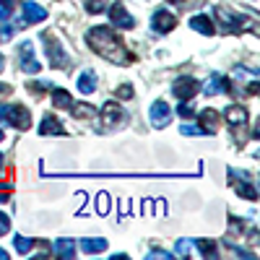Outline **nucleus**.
Returning <instances> with one entry per match:
<instances>
[{"instance_id":"21","label":"nucleus","mask_w":260,"mask_h":260,"mask_svg":"<svg viewBox=\"0 0 260 260\" xmlns=\"http://www.w3.org/2000/svg\"><path fill=\"white\" fill-rule=\"evenodd\" d=\"M55 252H57V257H76V242L62 237V240L55 242Z\"/></svg>"},{"instance_id":"15","label":"nucleus","mask_w":260,"mask_h":260,"mask_svg":"<svg viewBox=\"0 0 260 260\" xmlns=\"http://www.w3.org/2000/svg\"><path fill=\"white\" fill-rule=\"evenodd\" d=\"M81 250L86 255H99L107 250V240H102V237H86V240H81Z\"/></svg>"},{"instance_id":"10","label":"nucleus","mask_w":260,"mask_h":260,"mask_svg":"<svg viewBox=\"0 0 260 260\" xmlns=\"http://www.w3.org/2000/svg\"><path fill=\"white\" fill-rule=\"evenodd\" d=\"M151 26H154V31H159V34H167V31H172L177 26V18L172 16L167 8H159L154 13V18H151Z\"/></svg>"},{"instance_id":"35","label":"nucleus","mask_w":260,"mask_h":260,"mask_svg":"<svg viewBox=\"0 0 260 260\" xmlns=\"http://www.w3.org/2000/svg\"><path fill=\"white\" fill-rule=\"evenodd\" d=\"M0 94L8 96V94H11V86H8V83H0Z\"/></svg>"},{"instance_id":"13","label":"nucleus","mask_w":260,"mask_h":260,"mask_svg":"<svg viewBox=\"0 0 260 260\" xmlns=\"http://www.w3.org/2000/svg\"><path fill=\"white\" fill-rule=\"evenodd\" d=\"M39 133L42 136H62L65 130H62V125H60V120L55 115H45V120H42V125H39Z\"/></svg>"},{"instance_id":"28","label":"nucleus","mask_w":260,"mask_h":260,"mask_svg":"<svg viewBox=\"0 0 260 260\" xmlns=\"http://www.w3.org/2000/svg\"><path fill=\"white\" fill-rule=\"evenodd\" d=\"M117 96L120 99H133V86H127V83L117 86Z\"/></svg>"},{"instance_id":"27","label":"nucleus","mask_w":260,"mask_h":260,"mask_svg":"<svg viewBox=\"0 0 260 260\" xmlns=\"http://www.w3.org/2000/svg\"><path fill=\"white\" fill-rule=\"evenodd\" d=\"M180 133H182V136H203V130H201V125H187V122H185V125L180 127Z\"/></svg>"},{"instance_id":"2","label":"nucleus","mask_w":260,"mask_h":260,"mask_svg":"<svg viewBox=\"0 0 260 260\" xmlns=\"http://www.w3.org/2000/svg\"><path fill=\"white\" fill-rule=\"evenodd\" d=\"M0 120L11 127H16V130H29V125H31L29 110L21 104H3L0 107Z\"/></svg>"},{"instance_id":"3","label":"nucleus","mask_w":260,"mask_h":260,"mask_svg":"<svg viewBox=\"0 0 260 260\" xmlns=\"http://www.w3.org/2000/svg\"><path fill=\"white\" fill-rule=\"evenodd\" d=\"M42 42H45V52H47V62L52 65V68H68L71 65V60H68V55L62 52V47H60V42L55 39V34L52 31H42Z\"/></svg>"},{"instance_id":"11","label":"nucleus","mask_w":260,"mask_h":260,"mask_svg":"<svg viewBox=\"0 0 260 260\" xmlns=\"http://www.w3.org/2000/svg\"><path fill=\"white\" fill-rule=\"evenodd\" d=\"M47 18V8L39 3H24V24H39V21Z\"/></svg>"},{"instance_id":"40","label":"nucleus","mask_w":260,"mask_h":260,"mask_svg":"<svg viewBox=\"0 0 260 260\" xmlns=\"http://www.w3.org/2000/svg\"><path fill=\"white\" fill-rule=\"evenodd\" d=\"M3 136H6V133H3V130H0V141H3Z\"/></svg>"},{"instance_id":"24","label":"nucleus","mask_w":260,"mask_h":260,"mask_svg":"<svg viewBox=\"0 0 260 260\" xmlns=\"http://www.w3.org/2000/svg\"><path fill=\"white\" fill-rule=\"evenodd\" d=\"M13 245H16V250H18L21 255H26V252L37 245V240H31V237H16V242H13Z\"/></svg>"},{"instance_id":"4","label":"nucleus","mask_w":260,"mask_h":260,"mask_svg":"<svg viewBox=\"0 0 260 260\" xmlns=\"http://www.w3.org/2000/svg\"><path fill=\"white\" fill-rule=\"evenodd\" d=\"M198 91H201V83L192 76H182V78H177L175 83H172V94H175L180 102H190Z\"/></svg>"},{"instance_id":"33","label":"nucleus","mask_w":260,"mask_h":260,"mask_svg":"<svg viewBox=\"0 0 260 260\" xmlns=\"http://www.w3.org/2000/svg\"><path fill=\"white\" fill-rule=\"evenodd\" d=\"M146 257H148V260H159V257H172V255H169V252H161V250H154V252H148Z\"/></svg>"},{"instance_id":"9","label":"nucleus","mask_w":260,"mask_h":260,"mask_svg":"<svg viewBox=\"0 0 260 260\" xmlns=\"http://www.w3.org/2000/svg\"><path fill=\"white\" fill-rule=\"evenodd\" d=\"M125 120V110L120 104H115V102H107L104 107H102V127H115V125H120Z\"/></svg>"},{"instance_id":"31","label":"nucleus","mask_w":260,"mask_h":260,"mask_svg":"<svg viewBox=\"0 0 260 260\" xmlns=\"http://www.w3.org/2000/svg\"><path fill=\"white\" fill-rule=\"evenodd\" d=\"M16 29H18V26H13V24H6V21H3V29H0V39H11Z\"/></svg>"},{"instance_id":"37","label":"nucleus","mask_w":260,"mask_h":260,"mask_svg":"<svg viewBox=\"0 0 260 260\" xmlns=\"http://www.w3.org/2000/svg\"><path fill=\"white\" fill-rule=\"evenodd\" d=\"M16 0H0V6H6V8H13Z\"/></svg>"},{"instance_id":"14","label":"nucleus","mask_w":260,"mask_h":260,"mask_svg":"<svg viewBox=\"0 0 260 260\" xmlns=\"http://www.w3.org/2000/svg\"><path fill=\"white\" fill-rule=\"evenodd\" d=\"M247 120H250V115L245 107H229L226 110V122L232 127H242V125H247Z\"/></svg>"},{"instance_id":"42","label":"nucleus","mask_w":260,"mask_h":260,"mask_svg":"<svg viewBox=\"0 0 260 260\" xmlns=\"http://www.w3.org/2000/svg\"><path fill=\"white\" fill-rule=\"evenodd\" d=\"M175 3H182V0H175Z\"/></svg>"},{"instance_id":"6","label":"nucleus","mask_w":260,"mask_h":260,"mask_svg":"<svg viewBox=\"0 0 260 260\" xmlns=\"http://www.w3.org/2000/svg\"><path fill=\"white\" fill-rule=\"evenodd\" d=\"M148 120H151V125H154L156 130L167 127L172 122V107L167 102H161V99L154 102V104H151V110H148Z\"/></svg>"},{"instance_id":"30","label":"nucleus","mask_w":260,"mask_h":260,"mask_svg":"<svg viewBox=\"0 0 260 260\" xmlns=\"http://www.w3.org/2000/svg\"><path fill=\"white\" fill-rule=\"evenodd\" d=\"M177 112H180V117H185V120H187V117H192V115H195V110H192V107H190V104H187V102H182V104H180V107H177Z\"/></svg>"},{"instance_id":"25","label":"nucleus","mask_w":260,"mask_h":260,"mask_svg":"<svg viewBox=\"0 0 260 260\" xmlns=\"http://www.w3.org/2000/svg\"><path fill=\"white\" fill-rule=\"evenodd\" d=\"M107 6H110V0H86V11L89 13H104L107 11Z\"/></svg>"},{"instance_id":"16","label":"nucleus","mask_w":260,"mask_h":260,"mask_svg":"<svg viewBox=\"0 0 260 260\" xmlns=\"http://www.w3.org/2000/svg\"><path fill=\"white\" fill-rule=\"evenodd\" d=\"M190 29L201 31V34H206V37H213V31H216L213 21H211L208 16H192V18H190Z\"/></svg>"},{"instance_id":"8","label":"nucleus","mask_w":260,"mask_h":260,"mask_svg":"<svg viewBox=\"0 0 260 260\" xmlns=\"http://www.w3.org/2000/svg\"><path fill=\"white\" fill-rule=\"evenodd\" d=\"M110 24L117 26V29H133L136 26V18L125 11L122 3H112L110 6Z\"/></svg>"},{"instance_id":"5","label":"nucleus","mask_w":260,"mask_h":260,"mask_svg":"<svg viewBox=\"0 0 260 260\" xmlns=\"http://www.w3.org/2000/svg\"><path fill=\"white\" fill-rule=\"evenodd\" d=\"M18 68L24 73H39L42 65L34 60V45L31 42H21L18 45Z\"/></svg>"},{"instance_id":"26","label":"nucleus","mask_w":260,"mask_h":260,"mask_svg":"<svg viewBox=\"0 0 260 260\" xmlns=\"http://www.w3.org/2000/svg\"><path fill=\"white\" fill-rule=\"evenodd\" d=\"M190 247H192V242H190V240H180V242H177V247H175V255H177V257H190V255H187V252H190Z\"/></svg>"},{"instance_id":"34","label":"nucleus","mask_w":260,"mask_h":260,"mask_svg":"<svg viewBox=\"0 0 260 260\" xmlns=\"http://www.w3.org/2000/svg\"><path fill=\"white\" fill-rule=\"evenodd\" d=\"M99 213H107V195H99Z\"/></svg>"},{"instance_id":"17","label":"nucleus","mask_w":260,"mask_h":260,"mask_svg":"<svg viewBox=\"0 0 260 260\" xmlns=\"http://www.w3.org/2000/svg\"><path fill=\"white\" fill-rule=\"evenodd\" d=\"M78 91L81 94H94L96 91V73L94 71H83L78 76Z\"/></svg>"},{"instance_id":"38","label":"nucleus","mask_w":260,"mask_h":260,"mask_svg":"<svg viewBox=\"0 0 260 260\" xmlns=\"http://www.w3.org/2000/svg\"><path fill=\"white\" fill-rule=\"evenodd\" d=\"M0 260H8V252L6 250H0Z\"/></svg>"},{"instance_id":"19","label":"nucleus","mask_w":260,"mask_h":260,"mask_svg":"<svg viewBox=\"0 0 260 260\" xmlns=\"http://www.w3.org/2000/svg\"><path fill=\"white\" fill-rule=\"evenodd\" d=\"M226 89H229V81H226L224 76H219V73H216V76H213V78L206 83V89H203V91H206L208 96H213V94H224Z\"/></svg>"},{"instance_id":"29","label":"nucleus","mask_w":260,"mask_h":260,"mask_svg":"<svg viewBox=\"0 0 260 260\" xmlns=\"http://www.w3.org/2000/svg\"><path fill=\"white\" fill-rule=\"evenodd\" d=\"M8 229H11V219H8V216H6L3 211H0V237H6V234H8Z\"/></svg>"},{"instance_id":"18","label":"nucleus","mask_w":260,"mask_h":260,"mask_svg":"<svg viewBox=\"0 0 260 260\" xmlns=\"http://www.w3.org/2000/svg\"><path fill=\"white\" fill-rule=\"evenodd\" d=\"M216 127H219V115H216V110H203L201 112V130L203 133H216Z\"/></svg>"},{"instance_id":"12","label":"nucleus","mask_w":260,"mask_h":260,"mask_svg":"<svg viewBox=\"0 0 260 260\" xmlns=\"http://www.w3.org/2000/svg\"><path fill=\"white\" fill-rule=\"evenodd\" d=\"M216 16H219L224 24L229 26V29H234V24H245L247 29H252L255 24H252V18H245V16H237V13H229L226 8H216Z\"/></svg>"},{"instance_id":"36","label":"nucleus","mask_w":260,"mask_h":260,"mask_svg":"<svg viewBox=\"0 0 260 260\" xmlns=\"http://www.w3.org/2000/svg\"><path fill=\"white\" fill-rule=\"evenodd\" d=\"M8 195H11V192H6V190H0V203H6V201H8Z\"/></svg>"},{"instance_id":"23","label":"nucleus","mask_w":260,"mask_h":260,"mask_svg":"<svg viewBox=\"0 0 260 260\" xmlns=\"http://www.w3.org/2000/svg\"><path fill=\"white\" fill-rule=\"evenodd\" d=\"M192 245L201 250L203 257H216V242H211V240H195Z\"/></svg>"},{"instance_id":"41","label":"nucleus","mask_w":260,"mask_h":260,"mask_svg":"<svg viewBox=\"0 0 260 260\" xmlns=\"http://www.w3.org/2000/svg\"><path fill=\"white\" fill-rule=\"evenodd\" d=\"M0 164H3V154H0Z\"/></svg>"},{"instance_id":"7","label":"nucleus","mask_w":260,"mask_h":260,"mask_svg":"<svg viewBox=\"0 0 260 260\" xmlns=\"http://www.w3.org/2000/svg\"><path fill=\"white\" fill-rule=\"evenodd\" d=\"M232 182H234L237 192H240L242 198H247V201H257V187L250 182V177L245 175L242 169H234V172H232Z\"/></svg>"},{"instance_id":"20","label":"nucleus","mask_w":260,"mask_h":260,"mask_svg":"<svg viewBox=\"0 0 260 260\" xmlns=\"http://www.w3.org/2000/svg\"><path fill=\"white\" fill-rule=\"evenodd\" d=\"M50 91H52V104L57 107V110H71V107H73V99H71V94L65 89H55V86H52Z\"/></svg>"},{"instance_id":"22","label":"nucleus","mask_w":260,"mask_h":260,"mask_svg":"<svg viewBox=\"0 0 260 260\" xmlns=\"http://www.w3.org/2000/svg\"><path fill=\"white\" fill-rule=\"evenodd\" d=\"M71 115H73V117H78V120L94 117V107H91V104H76V102H73V107H71Z\"/></svg>"},{"instance_id":"39","label":"nucleus","mask_w":260,"mask_h":260,"mask_svg":"<svg viewBox=\"0 0 260 260\" xmlns=\"http://www.w3.org/2000/svg\"><path fill=\"white\" fill-rule=\"evenodd\" d=\"M3 65H6V60H3V55H0V71H3Z\"/></svg>"},{"instance_id":"32","label":"nucleus","mask_w":260,"mask_h":260,"mask_svg":"<svg viewBox=\"0 0 260 260\" xmlns=\"http://www.w3.org/2000/svg\"><path fill=\"white\" fill-rule=\"evenodd\" d=\"M29 89H31L34 94H45V91H50V89H52V83H31Z\"/></svg>"},{"instance_id":"1","label":"nucleus","mask_w":260,"mask_h":260,"mask_svg":"<svg viewBox=\"0 0 260 260\" xmlns=\"http://www.w3.org/2000/svg\"><path fill=\"white\" fill-rule=\"evenodd\" d=\"M86 42H89V47L104 57V60H110L115 65H127V62H133V55H130L122 45V39L110 29V26H94L89 29V34H86Z\"/></svg>"}]
</instances>
